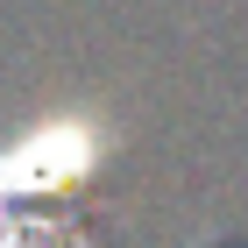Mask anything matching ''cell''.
<instances>
[{
    "mask_svg": "<svg viewBox=\"0 0 248 248\" xmlns=\"http://www.w3.org/2000/svg\"><path fill=\"white\" fill-rule=\"evenodd\" d=\"M114 121L107 107H43L21 128L0 135V206H50L71 199L99 163L114 156Z\"/></svg>",
    "mask_w": 248,
    "mask_h": 248,
    "instance_id": "1",
    "label": "cell"
}]
</instances>
